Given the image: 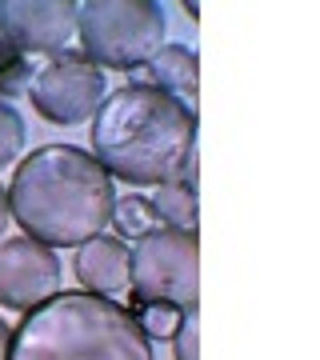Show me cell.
I'll return each mask as SVG.
<instances>
[{
    "label": "cell",
    "mask_w": 320,
    "mask_h": 360,
    "mask_svg": "<svg viewBox=\"0 0 320 360\" xmlns=\"http://www.w3.org/2000/svg\"><path fill=\"white\" fill-rule=\"evenodd\" d=\"M8 220H13V212H8V188H0V240L8 232Z\"/></svg>",
    "instance_id": "17"
},
{
    "label": "cell",
    "mask_w": 320,
    "mask_h": 360,
    "mask_svg": "<svg viewBox=\"0 0 320 360\" xmlns=\"http://www.w3.org/2000/svg\"><path fill=\"white\" fill-rule=\"evenodd\" d=\"M128 312H132V321L141 324V333L148 340H172L180 321H184V309H177V304H153V300H136V296H132Z\"/></svg>",
    "instance_id": "13"
},
{
    "label": "cell",
    "mask_w": 320,
    "mask_h": 360,
    "mask_svg": "<svg viewBox=\"0 0 320 360\" xmlns=\"http://www.w3.org/2000/svg\"><path fill=\"white\" fill-rule=\"evenodd\" d=\"M77 0H0V37L25 56H60L77 37Z\"/></svg>",
    "instance_id": "8"
},
{
    "label": "cell",
    "mask_w": 320,
    "mask_h": 360,
    "mask_svg": "<svg viewBox=\"0 0 320 360\" xmlns=\"http://www.w3.org/2000/svg\"><path fill=\"white\" fill-rule=\"evenodd\" d=\"M196 80H200V60L196 52L184 49V44H160L153 60L144 65V80L141 84H153V89L168 92V96H192L196 104Z\"/></svg>",
    "instance_id": "10"
},
{
    "label": "cell",
    "mask_w": 320,
    "mask_h": 360,
    "mask_svg": "<svg viewBox=\"0 0 320 360\" xmlns=\"http://www.w3.org/2000/svg\"><path fill=\"white\" fill-rule=\"evenodd\" d=\"M8 360H153V340L124 304L68 288L13 324Z\"/></svg>",
    "instance_id": "3"
},
{
    "label": "cell",
    "mask_w": 320,
    "mask_h": 360,
    "mask_svg": "<svg viewBox=\"0 0 320 360\" xmlns=\"http://www.w3.org/2000/svg\"><path fill=\"white\" fill-rule=\"evenodd\" d=\"M20 148H25V120L8 101H0V168L16 165Z\"/></svg>",
    "instance_id": "15"
},
{
    "label": "cell",
    "mask_w": 320,
    "mask_h": 360,
    "mask_svg": "<svg viewBox=\"0 0 320 360\" xmlns=\"http://www.w3.org/2000/svg\"><path fill=\"white\" fill-rule=\"evenodd\" d=\"M180 8H184V16H188V20H196V16H200V4H196V0H184Z\"/></svg>",
    "instance_id": "19"
},
{
    "label": "cell",
    "mask_w": 320,
    "mask_h": 360,
    "mask_svg": "<svg viewBox=\"0 0 320 360\" xmlns=\"http://www.w3.org/2000/svg\"><path fill=\"white\" fill-rule=\"evenodd\" d=\"M196 328H200V321H196V309H184V321H180L177 336H172L177 360H196V356H200V345H196Z\"/></svg>",
    "instance_id": "16"
},
{
    "label": "cell",
    "mask_w": 320,
    "mask_h": 360,
    "mask_svg": "<svg viewBox=\"0 0 320 360\" xmlns=\"http://www.w3.org/2000/svg\"><path fill=\"white\" fill-rule=\"evenodd\" d=\"M116 188L96 156L72 144H44L25 156L8 184V212L49 248H80L113 220Z\"/></svg>",
    "instance_id": "1"
},
{
    "label": "cell",
    "mask_w": 320,
    "mask_h": 360,
    "mask_svg": "<svg viewBox=\"0 0 320 360\" xmlns=\"http://www.w3.org/2000/svg\"><path fill=\"white\" fill-rule=\"evenodd\" d=\"M8 340H13V324L0 321V360H8Z\"/></svg>",
    "instance_id": "18"
},
{
    "label": "cell",
    "mask_w": 320,
    "mask_h": 360,
    "mask_svg": "<svg viewBox=\"0 0 320 360\" xmlns=\"http://www.w3.org/2000/svg\"><path fill=\"white\" fill-rule=\"evenodd\" d=\"M84 60L96 68H144L165 40V8L156 0H84L77 8Z\"/></svg>",
    "instance_id": "4"
},
{
    "label": "cell",
    "mask_w": 320,
    "mask_h": 360,
    "mask_svg": "<svg viewBox=\"0 0 320 360\" xmlns=\"http://www.w3.org/2000/svg\"><path fill=\"white\" fill-rule=\"evenodd\" d=\"M60 292V260L32 236L0 240V309L28 312Z\"/></svg>",
    "instance_id": "7"
},
{
    "label": "cell",
    "mask_w": 320,
    "mask_h": 360,
    "mask_svg": "<svg viewBox=\"0 0 320 360\" xmlns=\"http://www.w3.org/2000/svg\"><path fill=\"white\" fill-rule=\"evenodd\" d=\"M196 148V112L184 101L153 89L124 84L104 96L92 116V156L108 176L136 188L165 184L184 168Z\"/></svg>",
    "instance_id": "2"
},
{
    "label": "cell",
    "mask_w": 320,
    "mask_h": 360,
    "mask_svg": "<svg viewBox=\"0 0 320 360\" xmlns=\"http://www.w3.org/2000/svg\"><path fill=\"white\" fill-rule=\"evenodd\" d=\"M128 288L136 300L196 309L200 296V240L196 232L153 229L128 245Z\"/></svg>",
    "instance_id": "5"
},
{
    "label": "cell",
    "mask_w": 320,
    "mask_h": 360,
    "mask_svg": "<svg viewBox=\"0 0 320 360\" xmlns=\"http://www.w3.org/2000/svg\"><path fill=\"white\" fill-rule=\"evenodd\" d=\"M108 224L116 229L120 240H136L144 232L160 229V220H156V212H153V200L141 196V193L116 196V208H113V220H108Z\"/></svg>",
    "instance_id": "12"
},
{
    "label": "cell",
    "mask_w": 320,
    "mask_h": 360,
    "mask_svg": "<svg viewBox=\"0 0 320 360\" xmlns=\"http://www.w3.org/2000/svg\"><path fill=\"white\" fill-rule=\"evenodd\" d=\"M153 200V212L160 220V229H180V232H196V220H200V205H196V188L184 184L180 176L156 184V196Z\"/></svg>",
    "instance_id": "11"
},
{
    "label": "cell",
    "mask_w": 320,
    "mask_h": 360,
    "mask_svg": "<svg viewBox=\"0 0 320 360\" xmlns=\"http://www.w3.org/2000/svg\"><path fill=\"white\" fill-rule=\"evenodd\" d=\"M72 272L84 292L92 296H124L128 292V245L120 236H92L77 248Z\"/></svg>",
    "instance_id": "9"
},
{
    "label": "cell",
    "mask_w": 320,
    "mask_h": 360,
    "mask_svg": "<svg viewBox=\"0 0 320 360\" xmlns=\"http://www.w3.org/2000/svg\"><path fill=\"white\" fill-rule=\"evenodd\" d=\"M32 60L25 52H16L8 40L0 37V101H13V96H25L32 89Z\"/></svg>",
    "instance_id": "14"
},
{
    "label": "cell",
    "mask_w": 320,
    "mask_h": 360,
    "mask_svg": "<svg viewBox=\"0 0 320 360\" xmlns=\"http://www.w3.org/2000/svg\"><path fill=\"white\" fill-rule=\"evenodd\" d=\"M28 96H32V108L49 124L72 129V124H84L96 116V108L108 96V80L92 60H84L77 52H60L32 77Z\"/></svg>",
    "instance_id": "6"
}]
</instances>
